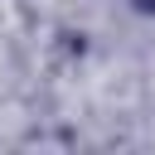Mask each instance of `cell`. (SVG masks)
I'll use <instances>...</instances> for the list:
<instances>
[{"label": "cell", "mask_w": 155, "mask_h": 155, "mask_svg": "<svg viewBox=\"0 0 155 155\" xmlns=\"http://www.w3.org/2000/svg\"><path fill=\"white\" fill-rule=\"evenodd\" d=\"M136 5H150V10H155V0H136Z\"/></svg>", "instance_id": "1"}]
</instances>
